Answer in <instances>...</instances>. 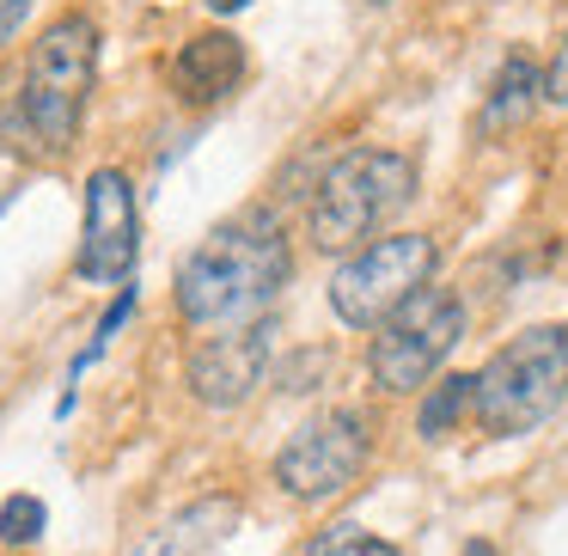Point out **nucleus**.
<instances>
[{
	"label": "nucleus",
	"instance_id": "12",
	"mask_svg": "<svg viewBox=\"0 0 568 556\" xmlns=\"http://www.w3.org/2000/svg\"><path fill=\"white\" fill-rule=\"evenodd\" d=\"M538 99H544V74L531 68V55H507L501 74H495V87H489V99H483L477 129L483 135H507V129L526 123Z\"/></svg>",
	"mask_w": 568,
	"mask_h": 556
},
{
	"label": "nucleus",
	"instance_id": "3",
	"mask_svg": "<svg viewBox=\"0 0 568 556\" xmlns=\"http://www.w3.org/2000/svg\"><path fill=\"white\" fill-rule=\"evenodd\" d=\"M416 202V160L385 148H355L324 165L312 190V245L318 251H367L373 233L397 221Z\"/></svg>",
	"mask_w": 568,
	"mask_h": 556
},
{
	"label": "nucleus",
	"instance_id": "18",
	"mask_svg": "<svg viewBox=\"0 0 568 556\" xmlns=\"http://www.w3.org/2000/svg\"><path fill=\"white\" fill-rule=\"evenodd\" d=\"M214 13H239V7H251V0H209Z\"/></svg>",
	"mask_w": 568,
	"mask_h": 556
},
{
	"label": "nucleus",
	"instance_id": "8",
	"mask_svg": "<svg viewBox=\"0 0 568 556\" xmlns=\"http://www.w3.org/2000/svg\"><path fill=\"white\" fill-rule=\"evenodd\" d=\"M141 251V209H135V184L116 165H99L87 178V226H80V257L74 270L87 282H129Z\"/></svg>",
	"mask_w": 568,
	"mask_h": 556
},
{
	"label": "nucleus",
	"instance_id": "5",
	"mask_svg": "<svg viewBox=\"0 0 568 556\" xmlns=\"http://www.w3.org/2000/svg\"><path fill=\"white\" fill-rule=\"evenodd\" d=\"M434 270H440V245L428 233L373 239L367 251H355L331 275V312L355 331H379L397 306H409L422 287H434Z\"/></svg>",
	"mask_w": 568,
	"mask_h": 556
},
{
	"label": "nucleus",
	"instance_id": "2",
	"mask_svg": "<svg viewBox=\"0 0 568 556\" xmlns=\"http://www.w3.org/2000/svg\"><path fill=\"white\" fill-rule=\"evenodd\" d=\"M294 275L282 226L263 209L221 221L184 263H178V319L190 331H239L270 319L275 294Z\"/></svg>",
	"mask_w": 568,
	"mask_h": 556
},
{
	"label": "nucleus",
	"instance_id": "14",
	"mask_svg": "<svg viewBox=\"0 0 568 556\" xmlns=\"http://www.w3.org/2000/svg\"><path fill=\"white\" fill-rule=\"evenodd\" d=\"M306 556H397V544L367 532V526H355V519H336V526H324L306 544Z\"/></svg>",
	"mask_w": 568,
	"mask_h": 556
},
{
	"label": "nucleus",
	"instance_id": "6",
	"mask_svg": "<svg viewBox=\"0 0 568 556\" xmlns=\"http://www.w3.org/2000/svg\"><path fill=\"white\" fill-rule=\"evenodd\" d=\"M465 336V300L453 287H422L409 306H397L392 319L373 331L367 373L379 392H422L440 373V361Z\"/></svg>",
	"mask_w": 568,
	"mask_h": 556
},
{
	"label": "nucleus",
	"instance_id": "19",
	"mask_svg": "<svg viewBox=\"0 0 568 556\" xmlns=\"http://www.w3.org/2000/svg\"><path fill=\"white\" fill-rule=\"evenodd\" d=\"M465 556H495V544H483V538H477V544H470Z\"/></svg>",
	"mask_w": 568,
	"mask_h": 556
},
{
	"label": "nucleus",
	"instance_id": "13",
	"mask_svg": "<svg viewBox=\"0 0 568 556\" xmlns=\"http://www.w3.org/2000/svg\"><path fill=\"white\" fill-rule=\"evenodd\" d=\"M470 397H477V373H453V380L428 385V397H422V416H416V434L440 441V434L453 428L458 416H470Z\"/></svg>",
	"mask_w": 568,
	"mask_h": 556
},
{
	"label": "nucleus",
	"instance_id": "7",
	"mask_svg": "<svg viewBox=\"0 0 568 556\" xmlns=\"http://www.w3.org/2000/svg\"><path fill=\"white\" fill-rule=\"evenodd\" d=\"M373 453V422L361 410H324V416L300 422L287 446L275 453V483L294 502H331L361 477Z\"/></svg>",
	"mask_w": 568,
	"mask_h": 556
},
{
	"label": "nucleus",
	"instance_id": "17",
	"mask_svg": "<svg viewBox=\"0 0 568 556\" xmlns=\"http://www.w3.org/2000/svg\"><path fill=\"white\" fill-rule=\"evenodd\" d=\"M26 13H31V0H0V50L19 38V26H26Z\"/></svg>",
	"mask_w": 568,
	"mask_h": 556
},
{
	"label": "nucleus",
	"instance_id": "1",
	"mask_svg": "<svg viewBox=\"0 0 568 556\" xmlns=\"http://www.w3.org/2000/svg\"><path fill=\"white\" fill-rule=\"evenodd\" d=\"M92 80H99V26L62 13L38 31L26 55L0 74V148L19 160H62L80 135Z\"/></svg>",
	"mask_w": 568,
	"mask_h": 556
},
{
	"label": "nucleus",
	"instance_id": "11",
	"mask_svg": "<svg viewBox=\"0 0 568 556\" xmlns=\"http://www.w3.org/2000/svg\"><path fill=\"white\" fill-rule=\"evenodd\" d=\"M233 526H239L233 495H202V502H190L184 514H172L165 526H153L141 544H129L123 556H209L233 538Z\"/></svg>",
	"mask_w": 568,
	"mask_h": 556
},
{
	"label": "nucleus",
	"instance_id": "15",
	"mask_svg": "<svg viewBox=\"0 0 568 556\" xmlns=\"http://www.w3.org/2000/svg\"><path fill=\"white\" fill-rule=\"evenodd\" d=\"M43 526H50V507L38 502V495H7V502H0V544H7V550H26V544H38L43 538Z\"/></svg>",
	"mask_w": 568,
	"mask_h": 556
},
{
	"label": "nucleus",
	"instance_id": "4",
	"mask_svg": "<svg viewBox=\"0 0 568 556\" xmlns=\"http://www.w3.org/2000/svg\"><path fill=\"white\" fill-rule=\"evenodd\" d=\"M568 397V324H531L477 367L470 416L483 434H531Z\"/></svg>",
	"mask_w": 568,
	"mask_h": 556
},
{
	"label": "nucleus",
	"instance_id": "16",
	"mask_svg": "<svg viewBox=\"0 0 568 556\" xmlns=\"http://www.w3.org/2000/svg\"><path fill=\"white\" fill-rule=\"evenodd\" d=\"M544 99H550V104H568V38L556 43L550 68H544Z\"/></svg>",
	"mask_w": 568,
	"mask_h": 556
},
{
	"label": "nucleus",
	"instance_id": "10",
	"mask_svg": "<svg viewBox=\"0 0 568 556\" xmlns=\"http://www.w3.org/2000/svg\"><path fill=\"white\" fill-rule=\"evenodd\" d=\"M245 80V43L233 31H196L172 62V92L184 104H221Z\"/></svg>",
	"mask_w": 568,
	"mask_h": 556
},
{
	"label": "nucleus",
	"instance_id": "9",
	"mask_svg": "<svg viewBox=\"0 0 568 556\" xmlns=\"http://www.w3.org/2000/svg\"><path fill=\"white\" fill-rule=\"evenodd\" d=\"M270 355H275V324L257 319V324H239V331H221V336H209V343H196L184 380H190V392H196V404L239 410L263 385Z\"/></svg>",
	"mask_w": 568,
	"mask_h": 556
},
{
	"label": "nucleus",
	"instance_id": "20",
	"mask_svg": "<svg viewBox=\"0 0 568 556\" xmlns=\"http://www.w3.org/2000/svg\"><path fill=\"white\" fill-rule=\"evenodd\" d=\"M7 196H13V184H7V178H0V209H7Z\"/></svg>",
	"mask_w": 568,
	"mask_h": 556
}]
</instances>
